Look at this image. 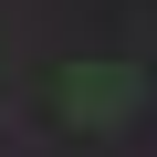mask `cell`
Listing matches in <instances>:
<instances>
[{
	"instance_id": "cell-1",
	"label": "cell",
	"mask_w": 157,
	"mask_h": 157,
	"mask_svg": "<svg viewBox=\"0 0 157 157\" xmlns=\"http://www.w3.org/2000/svg\"><path fill=\"white\" fill-rule=\"evenodd\" d=\"M73 126H115V115H136L147 105V73H126V63H84V73H63V94H52Z\"/></svg>"
}]
</instances>
